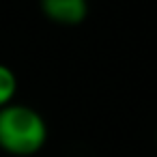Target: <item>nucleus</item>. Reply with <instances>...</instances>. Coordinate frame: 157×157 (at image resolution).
<instances>
[{
  "label": "nucleus",
  "instance_id": "obj_1",
  "mask_svg": "<svg viewBox=\"0 0 157 157\" xmlns=\"http://www.w3.org/2000/svg\"><path fill=\"white\" fill-rule=\"evenodd\" d=\"M48 142V123L30 105L11 103L0 110V148L13 157L37 155Z\"/></svg>",
  "mask_w": 157,
  "mask_h": 157
},
{
  "label": "nucleus",
  "instance_id": "obj_2",
  "mask_svg": "<svg viewBox=\"0 0 157 157\" xmlns=\"http://www.w3.org/2000/svg\"><path fill=\"white\" fill-rule=\"evenodd\" d=\"M43 15L60 26H78L88 15V0H39Z\"/></svg>",
  "mask_w": 157,
  "mask_h": 157
},
{
  "label": "nucleus",
  "instance_id": "obj_3",
  "mask_svg": "<svg viewBox=\"0 0 157 157\" xmlns=\"http://www.w3.org/2000/svg\"><path fill=\"white\" fill-rule=\"evenodd\" d=\"M17 93V75L13 73L11 67L0 63V110L13 103Z\"/></svg>",
  "mask_w": 157,
  "mask_h": 157
}]
</instances>
